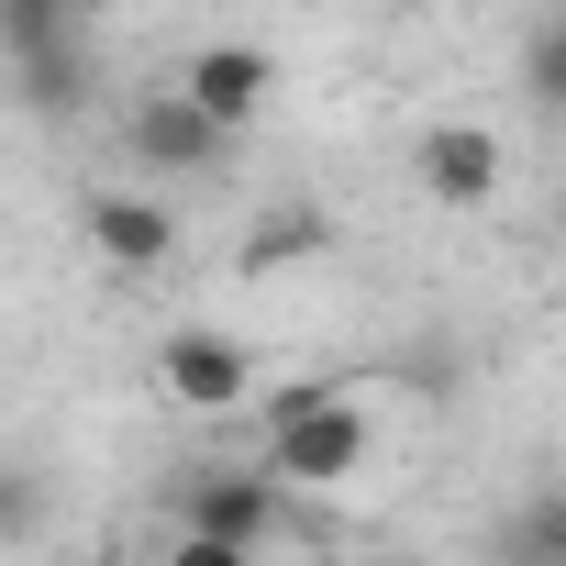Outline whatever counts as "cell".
<instances>
[{
  "label": "cell",
  "instance_id": "6da1fadb",
  "mask_svg": "<svg viewBox=\"0 0 566 566\" xmlns=\"http://www.w3.org/2000/svg\"><path fill=\"white\" fill-rule=\"evenodd\" d=\"M0 56L34 123H67L90 101V0H0Z\"/></svg>",
  "mask_w": 566,
  "mask_h": 566
},
{
  "label": "cell",
  "instance_id": "7a4b0ae2",
  "mask_svg": "<svg viewBox=\"0 0 566 566\" xmlns=\"http://www.w3.org/2000/svg\"><path fill=\"white\" fill-rule=\"evenodd\" d=\"M367 467V411L345 389H277L266 400V478L277 489H345Z\"/></svg>",
  "mask_w": 566,
  "mask_h": 566
},
{
  "label": "cell",
  "instance_id": "3957f363",
  "mask_svg": "<svg viewBox=\"0 0 566 566\" xmlns=\"http://www.w3.org/2000/svg\"><path fill=\"white\" fill-rule=\"evenodd\" d=\"M222 145H233V134H222L189 90H156V101L123 123V156H134V167H156V178H211V167H222Z\"/></svg>",
  "mask_w": 566,
  "mask_h": 566
},
{
  "label": "cell",
  "instance_id": "277c9868",
  "mask_svg": "<svg viewBox=\"0 0 566 566\" xmlns=\"http://www.w3.org/2000/svg\"><path fill=\"white\" fill-rule=\"evenodd\" d=\"M78 233H90V255H101V266H123V277H145V266H167V255H178V211H167L156 189H90Z\"/></svg>",
  "mask_w": 566,
  "mask_h": 566
},
{
  "label": "cell",
  "instance_id": "5b68a950",
  "mask_svg": "<svg viewBox=\"0 0 566 566\" xmlns=\"http://www.w3.org/2000/svg\"><path fill=\"white\" fill-rule=\"evenodd\" d=\"M178 533L266 544V533H277V478H266V467H200V478L178 489Z\"/></svg>",
  "mask_w": 566,
  "mask_h": 566
},
{
  "label": "cell",
  "instance_id": "8992f818",
  "mask_svg": "<svg viewBox=\"0 0 566 566\" xmlns=\"http://www.w3.org/2000/svg\"><path fill=\"white\" fill-rule=\"evenodd\" d=\"M178 90H189L222 134H244V123L277 101V56H266V45H244V34H222V45H200V56H189V78H178Z\"/></svg>",
  "mask_w": 566,
  "mask_h": 566
},
{
  "label": "cell",
  "instance_id": "52a82bcc",
  "mask_svg": "<svg viewBox=\"0 0 566 566\" xmlns=\"http://www.w3.org/2000/svg\"><path fill=\"white\" fill-rule=\"evenodd\" d=\"M411 178H422L444 211H489V200H500V134H489V123H433V134L411 145Z\"/></svg>",
  "mask_w": 566,
  "mask_h": 566
},
{
  "label": "cell",
  "instance_id": "ba28073f",
  "mask_svg": "<svg viewBox=\"0 0 566 566\" xmlns=\"http://www.w3.org/2000/svg\"><path fill=\"white\" fill-rule=\"evenodd\" d=\"M156 378H167V400H178V411H244V400H255V356H244V345H222V334H167Z\"/></svg>",
  "mask_w": 566,
  "mask_h": 566
},
{
  "label": "cell",
  "instance_id": "9c48e42d",
  "mask_svg": "<svg viewBox=\"0 0 566 566\" xmlns=\"http://www.w3.org/2000/svg\"><path fill=\"white\" fill-rule=\"evenodd\" d=\"M312 244H323V211H312V200H290V211H266V222L244 233V255H233V266H244V277H266V266H290V255H312Z\"/></svg>",
  "mask_w": 566,
  "mask_h": 566
},
{
  "label": "cell",
  "instance_id": "30bf717a",
  "mask_svg": "<svg viewBox=\"0 0 566 566\" xmlns=\"http://www.w3.org/2000/svg\"><path fill=\"white\" fill-rule=\"evenodd\" d=\"M522 101H533V112H566V23H544V34L522 45Z\"/></svg>",
  "mask_w": 566,
  "mask_h": 566
},
{
  "label": "cell",
  "instance_id": "8fae6325",
  "mask_svg": "<svg viewBox=\"0 0 566 566\" xmlns=\"http://www.w3.org/2000/svg\"><path fill=\"white\" fill-rule=\"evenodd\" d=\"M511 555H533V566H566V489H555V500H544V511L511 533Z\"/></svg>",
  "mask_w": 566,
  "mask_h": 566
},
{
  "label": "cell",
  "instance_id": "7c38bea8",
  "mask_svg": "<svg viewBox=\"0 0 566 566\" xmlns=\"http://www.w3.org/2000/svg\"><path fill=\"white\" fill-rule=\"evenodd\" d=\"M156 566H255V544H222V533H167Z\"/></svg>",
  "mask_w": 566,
  "mask_h": 566
},
{
  "label": "cell",
  "instance_id": "4fadbf2b",
  "mask_svg": "<svg viewBox=\"0 0 566 566\" xmlns=\"http://www.w3.org/2000/svg\"><path fill=\"white\" fill-rule=\"evenodd\" d=\"M378 12H411V0H378Z\"/></svg>",
  "mask_w": 566,
  "mask_h": 566
}]
</instances>
